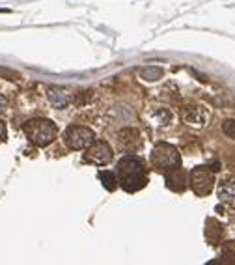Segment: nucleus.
I'll list each match as a JSON object with an SVG mask.
<instances>
[{"label":"nucleus","mask_w":235,"mask_h":265,"mask_svg":"<svg viewBox=\"0 0 235 265\" xmlns=\"http://www.w3.org/2000/svg\"><path fill=\"white\" fill-rule=\"evenodd\" d=\"M188 183L198 196H207L215 187V174L207 166H196L188 176Z\"/></svg>","instance_id":"39448f33"},{"label":"nucleus","mask_w":235,"mask_h":265,"mask_svg":"<svg viewBox=\"0 0 235 265\" xmlns=\"http://www.w3.org/2000/svg\"><path fill=\"white\" fill-rule=\"evenodd\" d=\"M47 97L56 108H66L69 103H73V92L64 86H51L47 90Z\"/></svg>","instance_id":"6e6552de"},{"label":"nucleus","mask_w":235,"mask_h":265,"mask_svg":"<svg viewBox=\"0 0 235 265\" xmlns=\"http://www.w3.org/2000/svg\"><path fill=\"white\" fill-rule=\"evenodd\" d=\"M6 106H8V101H6V97H4V95H0V114L6 110Z\"/></svg>","instance_id":"6ab92c4d"},{"label":"nucleus","mask_w":235,"mask_h":265,"mask_svg":"<svg viewBox=\"0 0 235 265\" xmlns=\"http://www.w3.org/2000/svg\"><path fill=\"white\" fill-rule=\"evenodd\" d=\"M114 152L112 148L108 146V142L104 140H95L84 153V161L92 162V164H97V166H104L112 161Z\"/></svg>","instance_id":"423d86ee"},{"label":"nucleus","mask_w":235,"mask_h":265,"mask_svg":"<svg viewBox=\"0 0 235 265\" xmlns=\"http://www.w3.org/2000/svg\"><path fill=\"white\" fill-rule=\"evenodd\" d=\"M206 265H224V264H222L220 260H211V262H209V264H206Z\"/></svg>","instance_id":"aec40b11"},{"label":"nucleus","mask_w":235,"mask_h":265,"mask_svg":"<svg viewBox=\"0 0 235 265\" xmlns=\"http://www.w3.org/2000/svg\"><path fill=\"white\" fill-rule=\"evenodd\" d=\"M118 144L125 152H134L140 146V132L132 127H125L118 132Z\"/></svg>","instance_id":"9d476101"},{"label":"nucleus","mask_w":235,"mask_h":265,"mask_svg":"<svg viewBox=\"0 0 235 265\" xmlns=\"http://www.w3.org/2000/svg\"><path fill=\"white\" fill-rule=\"evenodd\" d=\"M25 132L32 142L39 146V148H45L52 142L58 136V127L54 122H51L47 118H34L25 123Z\"/></svg>","instance_id":"f03ea898"},{"label":"nucleus","mask_w":235,"mask_h":265,"mask_svg":"<svg viewBox=\"0 0 235 265\" xmlns=\"http://www.w3.org/2000/svg\"><path fill=\"white\" fill-rule=\"evenodd\" d=\"M0 75H4L6 79H17L19 73H15V71H11V69H6V67H0Z\"/></svg>","instance_id":"f3484780"},{"label":"nucleus","mask_w":235,"mask_h":265,"mask_svg":"<svg viewBox=\"0 0 235 265\" xmlns=\"http://www.w3.org/2000/svg\"><path fill=\"white\" fill-rule=\"evenodd\" d=\"M220 262L224 265H235V243H226L220 252Z\"/></svg>","instance_id":"4468645a"},{"label":"nucleus","mask_w":235,"mask_h":265,"mask_svg":"<svg viewBox=\"0 0 235 265\" xmlns=\"http://www.w3.org/2000/svg\"><path fill=\"white\" fill-rule=\"evenodd\" d=\"M64 140L71 150H88L95 142V134L84 125H69L64 132Z\"/></svg>","instance_id":"20e7f679"},{"label":"nucleus","mask_w":235,"mask_h":265,"mask_svg":"<svg viewBox=\"0 0 235 265\" xmlns=\"http://www.w3.org/2000/svg\"><path fill=\"white\" fill-rule=\"evenodd\" d=\"M151 164L160 172H168L172 168H178L181 164V155L178 148L168 142L155 144V148L151 150Z\"/></svg>","instance_id":"7ed1b4c3"},{"label":"nucleus","mask_w":235,"mask_h":265,"mask_svg":"<svg viewBox=\"0 0 235 265\" xmlns=\"http://www.w3.org/2000/svg\"><path fill=\"white\" fill-rule=\"evenodd\" d=\"M222 131H224L226 136L235 138V120H226V122L222 123Z\"/></svg>","instance_id":"dca6fc26"},{"label":"nucleus","mask_w":235,"mask_h":265,"mask_svg":"<svg viewBox=\"0 0 235 265\" xmlns=\"http://www.w3.org/2000/svg\"><path fill=\"white\" fill-rule=\"evenodd\" d=\"M6 140V123L0 120V142Z\"/></svg>","instance_id":"a211bd4d"},{"label":"nucleus","mask_w":235,"mask_h":265,"mask_svg":"<svg viewBox=\"0 0 235 265\" xmlns=\"http://www.w3.org/2000/svg\"><path fill=\"white\" fill-rule=\"evenodd\" d=\"M206 237L211 245H216L222 239V226L213 218H209L206 222Z\"/></svg>","instance_id":"f8f14e48"},{"label":"nucleus","mask_w":235,"mask_h":265,"mask_svg":"<svg viewBox=\"0 0 235 265\" xmlns=\"http://www.w3.org/2000/svg\"><path fill=\"white\" fill-rule=\"evenodd\" d=\"M164 181H166V187L174 192H183L188 187V174L187 170H183L181 166L178 168H172V170L164 172Z\"/></svg>","instance_id":"0eeeda50"},{"label":"nucleus","mask_w":235,"mask_h":265,"mask_svg":"<svg viewBox=\"0 0 235 265\" xmlns=\"http://www.w3.org/2000/svg\"><path fill=\"white\" fill-rule=\"evenodd\" d=\"M216 194H218V200L224 204L226 208L235 211V180L234 178H226L224 181H220Z\"/></svg>","instance_id":"9b49d317"},{"label":"nucleus","mask_w":235,"mask_h":265,"mask_svg":"<svg viewBox=\"0 0 235 265\" xmlns=\"http://www.w3.org/2000/svg\"><path fill=\"white\" fill-rule=\"evenodd\" d=\"M140 77L144 79V80H157V79H160L162 77V69L157 66H148V67H144L140 71Z\"/></svg>","instance_id":"2eb2a0df"},{"label":"nucleus","mask_w":235,"mask_h":265,"mask_svg":"<svg viewBox=\"0 0 235 265\" xmlns=\"http://www.w3.org/2000/svg\"><path fill=\"white\" fill-rule=\"evenodd\" d=\"M118 181L127 192H136L146 187L148 183V172L144 161L134 155H125L118 162Z\"/></svg>","instance_id":"f257e3e1"},{"label":"nucleus","mask_w":235,"mask_h":265,"mask_svg":"<svg viewBox=\"0 0 235 265\" xmlns=\"http://www.w3.org/2000/svg\"><path fill=\"white\" fill-rule=\"evenodd\" d=\"M207 118H209V112L202 105H188L183 108V120L188 125H196V127H202L206 125Z\"/></svg>","instance_id":"1a4fd4ad"},{"label":"nucleus","mask_w":235,"mask_h":265,"mask_svg":"<svg viewBox=\"0 0 235 265\" xmlns=\"http://www.w3.org/2000/svg\"><path fill=\"white\" fill-rule=\"evenodd\" d=\"M99 180H101V183H103V187L106 190H114L118 187V178H116V174L110 170L99 172Z\"/></svg>","instance_id":"ddd939ff"}]
</instances>
